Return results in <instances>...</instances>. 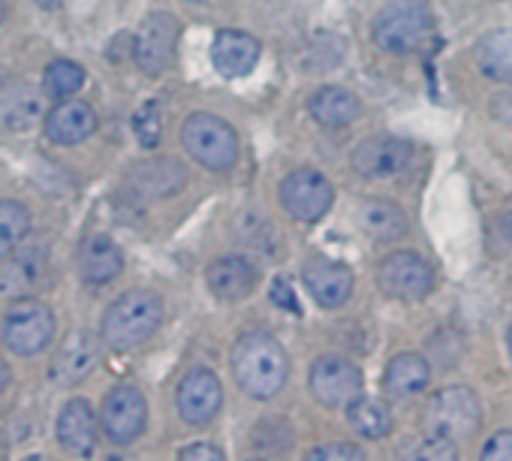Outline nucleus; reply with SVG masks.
I'll return each mask as SVG.
<instances>
[{
  "label": "nucleus",
  "mask_w": 512,
  "mask_h": 461,
  "mask_svg": "<svg viewBox=\"0 0 512 461\" xmlns=\"http://www.w3.org/2000/svg\"><path fill=\"white\" fill-rule=\"evenodd\" d=\"M232 377L253 401H272L290 377V359L269 332H247L232 347Z\"/></svg>",
  "instance_id": "1"
},
{
  "label": "nucleus",
  "mask_w": 512,
  "mask_h": 461,
  "mask_svg": "<svg viewBox=\"0 0 512 461\" xmlns=\"http://www.w3.org/2000/svg\"><path fill=\"white\" fill-rule=\"evenodd\" d=\"M160 323H163V299L151 290H127L106 308L100 335L106 347L127 353L142 347L160 329Z\"/></svg>",
  "instance_id": "2"
},
{
  "label": "nucleus",
  "mask_w": 512,
  "mask_h": 461,
  "mask_svg": "<svg viewBox=\"0 0 512 461\" xmlns=\"http://www.w3.org/2000/svg\"><path fill=\"white\" fill-rule=\"evenodd\" d=\"M371 37L392 55L425 49L434 40V13L428 0H389L371 22Z\"/></svg>",
  "instance_id": "3"
},
{
  "label": "nucleus",
  "mask_w": 512,
  "mask_h": 461,
  "mask_svg": "<svg viewBox=\"0 0 512 461\" xmlns=\"http://www.w3.org/2000/svg\"><path fill=\"white\" fill-rule=\"evenodd\" d=\"M184 151L211 172H226L238 160V133L229 121L211 112H193L181 124Z\"/></svg>",
  "instance_id": "4"
},
{
  "label": "nucleus",
  "mask_w": 512,
  "mask_h": 461,
  "mask_svg": "<svg viewBox=\"0 0 512 461\" xmlns=\"http://www.w3.org/2000/svg\"><path fill=\"white\" fill-rule=\"evenodd\" d=\"M0 338H4L7 350L16 353V356H37L55 338V314H52V308L37 296L16 299L4 314Z\"/></svg>",
  "instance_id": "5"
},
{
  "label": "nucleus",
  "mask_w": 512,
  "mask_h": 461,
  "mask_svg": "<svg viewBox=\"0 0 512 461\" xmlns=\"http://www.w3.org/2000/svg\"><path fill=\"white\" fill-rule=\"evenodd\" d=\"M482 404L470 386H446L428 404V434H440L452 443L470 440L479 431Z\"/></svg>",
  "instance_id": "6"
},
{
  "label": "nucleus",
  "mask_w": 512,
  "mask_h": 461,
  "mask_svg": "<svg viewBox=\"0 0 512 461\" xmlns=\"http://www.w3.org/2000/svg\"><path fill=\"white\" fill-rule=\"evenodd\" d=\"M148 425V401L139 386L118 383L106 392L100 407V428L115 446H130Z\"/></svg>",
  "instance_id": "7"
},
{
  "label": "nucleus",
  "mask_w": 512,
  "mask_h": 461,
  "mask_svg": "<svg viewBox=\"0 0 512 461\" xmlns=\"http://www.w3.org/2000/svg\"><path fill=\"white\" fill-rule=\"evenodd\" d=\"M308 386H311V395L323 407H329V410H347L365 392V377L344 356H320L311 365Z\"/></svg>",
  "instance_id": "8"
},
{
  "label": "nucleus",
  "mask_w": 512,
  "mask_h": 461,
  "mask_svg": "<svg viewBox=\"0 0 512 461\" xmlns=\"http://www.w3.org/2000/svg\"><path fill=\"white\" fill-rule=\"evenodd\" d=\"M181 37V22L172 13H151L142 19L133 37V58L145 76H160L169 70Z\"/></svg>",
  "instance_id": "9"
},
{
  "label": "nucleus",
  "mask_w": 512,
  "mask_h": 461,
  "mask_svg": "<svg viewBox=\"0 0 512 461\" xmlns=\"http://www.w3.org/2000/svg\"><path fill=\"white\" fill-rule=\"evenodd\" d=\"M377 284L386 296L401 302H422L434 290V269L416 251H395L377 269Z\"/></svg>",
  "instance_id": "10"
},
{
  "label": "nucleus",
  "mask_w": 512,
  "mask_h": 461,
  "mask_svg": "<svg viewBox=\"0 0 512 461\" xmlns=\"http://www.w3.org/2000/svg\"><path fill=\"white\" fill-rule=\"evenodd\" d=\"M103 344H106L103 335H97L91 329H73L49 362V380L61 389H73V386L85 383L94 374V368L100 365Z\"/></svg>",
  "instance_id": "11"
},
{
  "label": "nucleus",
  "mask_w": 512,
  "mask_h": 461,
  "mask_svg": "<svg viewBox=\"0 0 512 461\" xmlns=\"http://www.w3.org/2000/svg\"><path fill=\"white\" fill-rule=\"evenodd\" d=\"M335 202V187L332 181L317 172V169H293L284 184H281V205L290 217L302 220V223H317L320 217H326V211Z\"/></svg>",
  "instance_id": "12"
},
{
  "label": "nucleus",
  "mask_w": 512,
  "mask_h": 461,
  "mask_svg": "<svg viewBox=\"0 0 512 461\" xmlns=\"http://www.w3.org/2000/svg\"><path fill=\"white\" fill-rule=\"evenodd\" d=\"M413 145L407 139H398V136H371L365 142H359L350 154V163L353 169L362 175V178H374V181H383V178H395L401 172H407L413 166Z\"/></svg>",
  "instance_id": "13"
},
{
  "label": "nucleus",
  "mask_w": 512,
  "mask_h": 461,
  "mask_svg": "<svg viewBox=\"0 0 512 461\" xmlns=\"http://www.w3.org/2000/svg\"><path fill=\"white\" fill-rule=\"evenodd\" d=\"M175 407L178 416L193 425L202 428L211 419H217L220 407H223V386L220 377L208 368H193L181 377L178 392H175Z\"/></svg>",
  "instance_id": "14"
},
{
  "label": "nucleus",
  "mask_w": 512,
  "mask_h": 461,
  "mask_svg": "<svg viewBox=\"0 0 512 461\" xmlns=\"http://www.w3.org/2000/svg\"><path fill=\"white\" fill-rule=\"evenodd\" d=\"M302 281L311 293V299L326 308V311H335L341 305L350 302L353 296V272L344 266V263H335V260H326V257H314L305 263L302 269Z\"/></svg>",
  "instance_id": "15"
},
{
  "label": "nucleus",
  "mask_w": 512,
  "mask_h": 461,
  "mask_svg": "<svg viewBox=\"0 0 512 461\" xmlns=\"http://www.w3.org/2000/svg\"><path fill=\"white\" fill-rule=\"evenodd\" d=\"M43 133L52 145L61 148L82 145L97 133V112L85 100H58V106H52L43 118Z\"/></svg>",
  "instance_id": "16"
},
{
  "label": "nucleus",
  "mask_w": 512,
  "mask_h": 461,
  "mask_svg": "<svg viewBox=\"0 0 512 461\" xmlns=\"http://www.w3.org/2000/svg\"><path fill=\"white\" fill-rule=\"evenodd\" d=\"M55 434L64 452L79 455V458L91 455L97 446V434H100V416L85 398H70L58 413Z\"/></svg>",
  "instance_id": "17"
},
{
  "label": "nucleus",
  "mask_w": 512,
  "mask_h": 461,
  "mask_svg": "<svg viewBox=\"0 0 512 461\" xmlns=\"http://www.w3.org/2000/svg\"><path fill=\"white\" fill-rule=\"evenodd\" d=\"M263 58V46L244 31H217L211 43V64L226 79H244Z\"/></svg>",
  "instance_id": "18"
},
{
  "label": "nucleus",
  "mask_w": 512,
  "mask_h": 461,
  "mask_svg": "<svg viewBox=\"0 0 512 461\" xmlns=\"http://www.w3.org/2000/svg\"><path fill=\"white\" fill-rule=\"evenodd\" d=\"M46 248L43 245H22L19 251H13L4 266H0V299H22L31 296V290L43 281L46 272Z\"/></svg>",
  "instance_id": "19"
},
{
  "label": "nucleus",
  "mask_w": 512,
  "mask_h": 461,
  "mask_svg": "<svg viewBox=\"0 0 512 461\" xmlns=\"http://www.w3.org/2000/svg\"><path fill=\"white\" fill-rule=\"evenodd\" d=\"M43 115V97L31 82L13 79L0 85V130L10 133H28L40 124Z\"/></svg>",
  "instance_id": "20"
},
{
  "label": "nucleus",
  "mask_w": 512,
  "mask_h": 461,
  "mask_svg": "<svg viewBox=\"0 0 512 461\" xmlns=\"http://www.w3.org/2000/svg\"><path fill=\"white\" fill-rule=\"evenodd\" d=\"M76 269L85 284L103 287V284H112L124 272V254L109 236H91L79 245Z\"/></svg>",
  "instance_id": "21"
},
{
  "label": "nucleus",
  "mask_w": 512,
  "mask_h": 461,
  "mask_svg": "<svg viewBox=\"0 0 512 461\" xmlns=\"http://www.w3.org/2000/svg\"><path fill=\"white\" fill-rule=\"evenodd\" d=\"M256 278H260L256 275V266L238 254L214 260L205 272V284H208L211 296L220 302H238V299L250 296L256 287Z\"/></svg>",
  "instance_id": "22"
},
{
  "label": "nucleus",
  "mask_w": 512,
  "mask_h": 461,
  "mask_svg": "<svg viewBox=\"0 0 512 461\" xmlns=\"http://www.w3.org/2000/svg\"><path fill=\"white\" fill-rule=\"evenodd\" d=\"M308 112H311V118H314L320 127H326V130H341V127H350L353 121H359V115H362V100H359L353 91L341 88V85H326V88H320V91L311 94Z\"/></svg>",
  "instance_id": "23"
},
{
  "label": "nucleus",
  "mask_w": 512,
  "mask_h": 461,
  "mask_svg": "<svg viewBox=\"0 0 512 461\" xmlns=\"http://www.w3.org/2000/svg\"><path fill=\"white\" fill-rule=\"evenodd\" d=\"M431 362L419 353H398L383 374V392L395 401H407L413 395H419L428 383H431Z\"/></svg>",
  "instance_id": "24"
},
{
  "label": "nucleus",
  "mask_w": 512,
  "mask_h": 461,
  "mask_svg": "<svg viewBox=\"0 0 512 461\" xmlns=\"http://www.w3.org/2000/svg\"><path fill=\"white\" fill-rule=\"evenodd\" d=\"M359 223H362V233L371 236L380 245L398 242L401 236H407V226H410L404 208L395 199H386V196L368 199L362 205V211H359Z\"/></svg>",
  "instance_id": "25"
},
{
  "label": "nucleus",
  "mask_w": 512,
  "mask_h": 461,
  "mask_svg": "<svg viewBox=\"0 0 512 461\" xmlns=\"http://www.w3.org/2000/svg\"><path fill=\"white\" fill-rule=\"evenodd\" d=\"M184 184H187V169L178 160H148V163H139L130 175V187L142 199L172 196Z\"/></svg>",
  "instance_id": "26"
},
{
  "label": "nucleus",
  "mask_w": 512,
  "mask_h": 461,
  "mask_svg": "<svg viewBox=\"0 0 512 461\" xmlns=\"http://www.w3.org/2000/svg\"><path fill=\"white\" fill-rule=\"evenodd\" d=\"M476 70L500 85H512V31H491L485 34L476 49Z\"/></svg>",
  "instance_id": "27"
},
{
  "label": "nucleus",
  "mask_w": 512,
  "mask_h": 461,
  "mask_svg": "<svg viewBox=\"0 0 512 461\" xmlns=\"http://www.w3.org/2000/svg\"><path fill=\"white\" fill-rule=\"evenodd\" d=\"M31 211L19 199H0V260L19 251L31 236Z\"/></svg>",
  "instance_id": "28"
},
{
  "label": "nucleus",
  "mask_w": 512,
  "mask_h": 461,
  "mask_svg": "<svg viewBox=\"0 0 512 461\" xmlns=\"http://www.w3.org/2000/svg\"><path fill=\"white\" fill-rule=\"evenodd\" d=\"M347 422H350V428L359 434V437H365V440H380V437H386L389 431H392V410L383 404V401H377V398H365V395H359L350 407H347Z\"/></svg>",
  "instance_id": "29"
},
{
  "label": "nucleus",
  "mask_w": 512,
  "mask_h": 461,
  "mask_svg": "<svg viewBox=\"0 0 512 461\" xmlns=\"http://www.w3.org/2000/svg\"><path fill=\"white\" fill-rule=\"evenodd\" d=\"M85 67L67 58H55L46 70H43V91L52 100H70L73 94L82 91L85 85Z\"/></svg>",
  "instance_id": "30"
},
{
  "label": "nucleus",
  "mask_w": 512,
  "mask_h": 461,
  "mask_svg": "<svg viewBox=\"0 0 512 461\" xmlns=\"http://www.w3.org/2000/svg\"><path fill=\"white\" fill-rule=\"evenodd\" d=\"M133 133L139 139L142 148H154L160 142L163 133V118H160V106L154 100H148L136 115H133Z\"/></svg>",
  "instance_id": "31"
},
{
  "label": "nucleus",
  "mask_w": 512,
  "mask_h": 461,
  "mask_svg": "<svg viewBox=\"0 0 512 461\" xmlns=\"http://www.w3.org/2000/svg\"><path fill=\"white\" fill-rule=\"evenodd\" d=\"M290 440H293V431L287 428V422L281 419V416H266L263 422H260V428H256V434H253V443L260 446V449H287L290 446Z\"/></svg>",
  "instance_id": "32"
},
{
  "label": "nucleus",
  "mask_w": 512,
  "mask_h": 461,
  "mask_svg": "<svg viewBox=\"0 0 512 461\" xmlns=\"http://www.w3.org/2000/svg\"><path fill=\"white\" fill-rule=\"evenodd\" d=\"M311 461H365V452L347 440H329L308 452Z\"/></svg>",
  "instance_id": "33"
},
{
  "label": "nucleus",
  "mask_w": 512,
  "mask_h": 461,
  "mask_svg": "<svg viewBox=\"0 0 512 461\" xmlns=\"http://www.w3.org/2000/svg\"><path fill=\"white\" fill-rule=\"evenodd\" d=\"M458 452H455V443L440 437V434H428L413 452L410 458H422V461H452Z\"/></svg>",
  "instance_id": "34"
},
{
  "label": "nucleus",
  "mask_w": 512,
  "mask_h": 461,
  "mask_svg": "<svg viewBox=\"0 0 512 461\" xmlns=\"http://www.w3.org/2000/svg\"><path fill=\"white\" fill-rule=\"evenodd\" d=\"M482 461H512V431H497L485 440L482 452H479Z\"/></svg>",
  "instance_id": "35"
},
{
  "label": "nucleus",
  "mask_w": 512,
  "mask_h": 461,
  "mask_svg": "<svg viewBox=\"0 0 512 461\" xmlns=\"http://www.w3.org/2000/svg\"><path fill=\"white\" fill-rule=\"evenodd\" d=\"M178 458H181V461H223V458H226V452H223L220 446H214V443L199 440V443L184 446V449L178 452Z\"/></svg>",
  "instance_id": "36"
},
{
  "label": "nucleus",
  "mask_w": 512,
  "mask_h": 461,
  "mask_svg": "<svg viewBox=\"0 0 512 461\" xmlns=\"http://www.w3.org/2000/svg\"><path fill=\"white\" fill-rule=\"evenodd\" d=\"M272 302L278 308H284V311L299 314V302H296V293H293V287H290L287 278H275V284H272Z\"/></svg>",
  "instance_id": "37"
},
{
  "label": "nucleus",
  "mask_w": 512,
  "mask_h": 461,
  "mask_svg": "<svg viewBox=\"0 0 512 461\" xmlns=\"http://www.w3.org/2000/svg\"><path fill=\"white\" fill-rule=\"evenodd\" d=\"M494 229H497V236H500L503 242L512 245V196L497 208V214H494Z\"/></svg>",
  "instance_id": "38"
},
{
  "label": "nucleus",
  "mask_w": 512,
  "mask_h": 461,
  "mask_svg": "<svg viewBox=\"0 0 512 461\" xmlns=\"http://www.w3.org/2000/svg\"><path fill=\"white\" fill-rule=\"evenodd\" d=\"M491 115L500 118V121H506V124L512 121V85L491 100Z\"/></svg>",
  "instance_id": "39"
},
{
  "label": "nucleus",
  "mask_w": 512,
  "mask_h": 461,
  "mask_svg": "<svg viewBox=\"0 0 512 461\" xmlns=\"http://www.w3.org/2000/svg\"><path fill=\"white\" fill-rule=\"evenodd\" d=\"M13 383V371H10V362L0 356V395H4Z\"/></svg>",
  "instance_id": "40"
},
{
  "label": "nucleus",
  "mask_w": 512,
  "mask_h": 461,
  "mask_svg": "<svg viewBox=\"0 0 512 461\" xmlns=\"http://www.w3.org/2000/svg\"><path fill=\"white\" fill-rule=\"evenodd\" d=\"M34 4H37L40 10H55V7L64 4V0H34Z\"/></svg>",
  "instance_id": "41"
},
{
  "label": "nucleus",
  "mask_w": 512,
  "mask_h": 461,
  "mask_svg": "<svg viewBox=\"0 0 512 461\" xmlns=\"http://www.w3.org/2000/svg\"><path fill=\"white\" fill-rule=\"evenodd\" d=\"M7 22V0H0V25Z\"/></svg>",
  "instance_id": "42"
},
{
  "label": "nucleus",
  "mask_w": 512,
  "mask_h": 461,
  "mask_svg": "<svg viewBox=\"0 0 512 461\" xmlns=\"http://www.w3.org/2000/svg\"><path fill=\"white\" fill-rule=\"evenodd\" d=\"M506 344H509V353H512V329H509V335H506Z\"/></svg>",
  "instance_id": "43"
},
{
  "label": "nucleus",
  "mask_w": 512,
  "mask_h": 461,
  "mask_svg": "<svg viewBox=\"0 0 512 461\" xmlns=\"http://www.w3.org/2000/svg\"><path fill=\"white\" fill-rule=\"evenodd\" d=\"M187 4H205V0H187Z\"/></svg>",
  "instance_id": "44"
}]
</instances>
